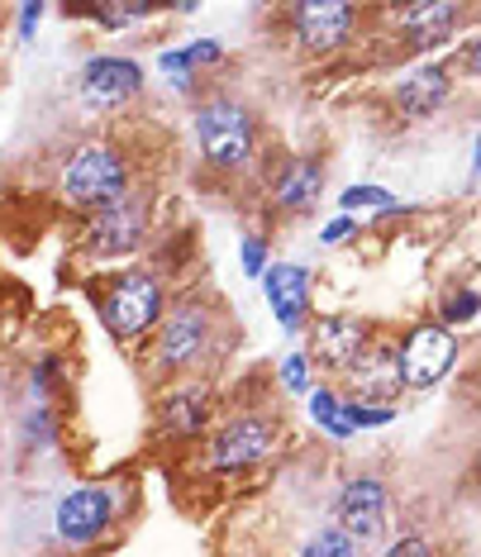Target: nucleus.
Segmentation results:
<instances>
[{
  "label": "nucleus",
  "instance_id": "f257e3e1",
  "mask_svg": "<svg viewBox=\"0 0 481 557\" xmlns=\"http://www.w3.org/2000/svg\"><path fill=\"white\" fill-rule=\"evenodd\" d=\"M214 348H220V306H210L206 296H186L172 310H162L148 367L158 376H182L210 362Z\"/></svg>",
  "mask_w": 481,
  "mask_h": 557
},
{
  "label": "nucleus",
  "instance_id": "f03ea898",
  "mask_svg": "<svg viewBox=\"0 0 481 557\" xmlns=\"http://www.w3.org/2000/svg\"><path fill=\"white\" fill-rule=\"evenodd\" d=\"M192 129H196L200 158L214 172H238L258 158V115H252L244 100H230V96L200 100L192 115Z\"/></svg>",
  "mask_w": 481,
  "mask_h": 557
},
{
  "label": "nucleus",
  "instance_id": "7ed1b4c3",
  "mask_svg": "<svg viewBox=\"0 0 481 557\" xmlns=\"http://www.w3.org/2000/svg\"><path fill=\"white\" fill-rule=\"evenodd\" d=\"M96 310H100V324L110 329V338L138 344V338H148L158 329L168 296H162V282L153 272H120L115 282L100 290Z\"/></svg>",
  "mask_w": 481,
  "mask_h": 557
},
{
  "label": "nucleus",
  "instance_id": "20e7f679",
  "mask_svg": "<svg viewBox=\"0 0 481 557\" xmlns=\"http://www.w3.org/2000/svg\"><path fill=\"white\" fill-rule=\"evenodd\" d=\"M130 162L115 144H82L77 153L67 158L62 168V196L72 206L100 210V206H115L120 196H130Z\"/></svg>",
  "mask_w": 481,
  "mask_h": 557
},
{
  "label": "nucleus",
  "instance_id": "39448f33",
  "mask_svg": "<svg viewBox=\"0 0 481 557\" xmlns=\"http://www.w3.org/2000/svg\"><path fill=\"white\" fill-rule=\"evenodd\" d=\"M272 438H276V424L268 420V414L238 410V414H230V420L210 434L206 467H210V472H220V476L248 472V467H258L272 453Z\"/></svg>",
  "mask_w": 481,
  "mask_h": 557
},
{
  "label": "nucleus",
  "instance_id": "423d86ee",
  "mask_svg": "<svg viewBox=\"0 0 481 557\" xmlns=\"http://www.w3.org/2000/svg\"><path fill=\"white\" fill-rule=\"evenodd\" d=\"M458 334L453 329H443L439 320H424L415 324L410 334L396 344V367H400V386L410 391H429L439 386L443 376L453 372V362H458Z\"/></svg>",
  "mask_w": 481,
  "mask_h": 557
},
{
  "label": "nucleus",
  "instance_id": "0eeeda50",
  "mask_svg": "<svg viewBox=\"0 0 481 557\" xmlns=\"http://www.w3.org/2000/svg\"><path fill=\"white\" fill-rule=\"evenodd\" d=\"M148 210H153L148 191H130L115 206H100L91 214V224H86V252H96V258H124V252H134L148 234Z\"/></svg>",
  "mask_w": 481,
  "mask_h": 557
},
{
  "label": "nucleus",
  "instance_id": "6e6552de",
  "mask_svg": "<svg viewBox=\"0 0 481 557\" xmlns=\"http://www.w3.org/2000/svg\"><path fill=\"white\" fill-rule=\"evenodd\" d=\"M462 15H467V5H458V0H415V5L386 10L391 39L400 44V53H424V48L448 44Z\"/></svg>",
  "mask_w": 481,
  "mask_h": 557
},
{
  "label": "nucleus",
  "instance_id": "1a4fd4ad",
  "mask_svg": "<svg viewBox=\"0 0 481 557\" xmlns=\"http://www.w3.org/2000/svg\"><path fill=\"white\" fill-rule=\"evenodd\" d=\"M115 510H120V496L110 486H77L58 500L53 510V534L67 543V548H86L115 524Z\"/></svg>",
  "mask_w": 481,
  "mask_h": 557
},
{
  "label": "nucleus",
  "instance_id": "9d476101",
  "mask_svg": "<svg viewBox=\"0 0 481 557\" xmlns=\"http://www.w3.org/2000/svg\"><path fill=\"white\" fill-rule=\"evenodd\" d=\"M386 510H391V500H386L382 476H348L344 491H338V505H334L338 529H344L353 543L382 539L386 534Z\"/></svg>",
  "mask_w": 481,
  "mask_h": 557
},
{
  "label": "nucleus",
  "instance_id": "9b49d317",
  "mask_svg": "<svg viewBox=\"0 0 481 557\" xmlns=\"http://www.w3.org/2000/svg\"><path fill=\"white\" fill-rule=\"evenodd\" d=\"M291 29H296V44L306 48V53L314 58H324V53H338L348 39H353V29H358V20H362V10L358 5H291Z\"/></svg>",
  "mask_w": 481,
  "mask_h": 557
},
{
  "label": "nucleus",
  "instance_id": "f8f14e48",
  "mask_svg": "<svg viewBox=\"0 0 481 557\" xmlns=\"http://www.w3.org/2000/svg\"><path fill=\"white\" fill-rule=\"evenodd\" d=\"M77 91H82L86 106H96V110L124 106V100H134L138 91H144V67H138L134 58H120V53L86 58Z\"/></svg>",
  "mask_w": 481,
  "mask_h": 557
},
{
  "label": "nucleus",
  "instance_id": "ddd939ff",
  "mask_svg": "<svg viewBox=\"0 0 481 557\" xmlns=\"http://www.w3.org/2000/svg\"><path fill=\"white\" fill-rule=\"evenodd\" d=\"M372 344V329H367L362 314H324L320 324H314V338H310V352L306 362H320L324 372H338L344 376L353 358Z\"/></svg>",
  "mask_w": 481,
  "mask_h": 557
},
{
  "label": "nucleus",
  "instance_id": "4468645a",
  "mask_svg": "<svg viewBox=\"0 0 481 557\" xmlns=\"http://www.w3.org/2000/svg\"><path fill=\"white\" fill-rule=\"evenodd\" d=\"M344 382L353 386V400L362 405H391L400 396V367H396V344H367L358 358H353V367L344 372Z\"/></svg>",
  "mask_w": 481,
  "mask_h": 557
},
{
  "label": "nucleus",
  "instance_id": "2eb2a0df",
  "mask_svg": "<svg viewBox=\"0 0 481 557\" xmlns=\"http://www.w3.org/2000/svg\"><path fill=\"white\" fill-rule=\"evenodd\" d=\"M214 424V386L210 382H182L158 400V429L168 438H196Z\"/></svg>",
  "mask_w": 481,
  "mask_h": 557
},
{
  "label": "nucleus",
  "instance_id": "dca6fc26",
  "mask_svg": "<svg viewBox=\"0 0 481 557\" xmlns=\"http://www.w3.org/2000/svg\"><path fill=\"white\" fill-rule=\"evenodd\" d=\"M262 290H268L276 324H282L286 334H296L310 314V272L300 268V262H276V268L262 272Z\"/></svg>",
  "mask_w": 481,
  "mask_h": 557
},
{
  "label": "nucleus",
  "instance_id": "f3484780",
  "mask_svg": "<svg viewBox=\"0 0 481 557\" xmlns=\"http://www.w3.org/2000/svg\"><path fill=\"white\" fill-rule=\"evenodd\" d=\"M448 96H453L448 62H424V67L405 72V82L396 86V110L405 120H429V115H439Z\"/></svg>",
  "mask_w": 481,
  "mask_h": 557
},
{
  "label": "nucleus",
  "instance_id": "a211bd4d",
  "mask_svg": "<svg viewBox=\"0 0 481 557\" xmlns=\"http://www.w3.org/2000/svg\"><path fill=\"white\" fill-rule=\"evenodd\" d=\"M272 200H276V210H286V214H306L314 200H320L324 191V162L314 158V153H300V158H286L282 162V172L272 176Z\"/></svg>",
  "mask_w": 481,
  "mask_h": 557
},
{
  "label": "nucleus",
  "instance_id": "6ab92c4d",
  "mask_svg": "<svg viewBox=\"0 0 481 557\" xmlns=\"http://www.w3.org/2000/svg\"><path fill=\"white\" fill-rule=\"evenodd\" d=\"M67 15L91 20V24H100V29H115L120 34V29H130V24L153 15V5H72Z\"/></svg>",
  "mask_w": 481,
  "mask_h": 557
},
{
  "label": "nucleus",
  "instance_id": "aec40b11",
  "mask_svg": "<svg viewBox=\"0 0 481 557\" xmlns=\"http://www.w3.org/2000/svg\"><path fill=\"white\" fill-rule=\"evenodd\" d=\"M296 557H362V548L338 524H324V529H314V534L300 543Z\"/></svg>",
  "mask_w": 481,
  "mask_h": 557
},
{
  "label": "nucleus",
  "instance_id": "412c9836",
  "mask_svg": "<svg viewBox=\"0 0 481 557\" xmlns=\"http://www.w3.org/2000/svg\"><path fill=\"white\" fill-rule=\"evenodd\" d=\"M477 314H481L477 286H462V290H453V296L439 300V324H443V329H462V324H472Z\"/></svg>",
  "mask_w": 481,
  "mask_h": 557
},
{
  "label": "nucleus",
  "instance_id": "4be33fe9",
  "mask_svg": "<svg viewBox=\"0 0 481 557\" xmlns=\"http://www.w3.org/2000/svg\"><path fill=\"white\" fill-rule=\"evenodd\" d=\"M338 414H344L348 429H382V424L396 420V410H391V405H362V400H344V405H338Z\"/></svg>",
  "mask_w": 481,
  "mask_h": 557
},
{
  "label": "nucleus",
  "instance_id": "5701e85b",
  "mask_svg": "<svg viewBox=\"0 0 481 557\" xmlns=\"http://www.w3.org/2000/svg\"><path fill=\"white\" fill-rule=\"evenodd\" d=\"M338 405H344V400H338L329 386H324V391H310V410H314V420H320V424H324L334 438H348L353 429L344 424V414H338Z\"/></svg>",
  "mask_w": 481,
  "mask_h": 557
},
{
  "label": "nucleus",
  "instance_id": "b1692460",
  "mask_svg": "<svg viewBox=\"0 0 481 557\" xmlns=\"http://www.w3.org/2000/svg\"><path fill=\"white\" fill-rule=\"evenodd\" d=\"M344 210H358V206H372V210H396V196L382 191V186H348L344 196Z\"/></svg>",
  "mask_w": 481,
  "mask_h": 557
},
{
  "label": "nucleus",
  "instance_id": "393cba45",
  "mask_svg": "<svg viewBox=\"0 0 481 557\" xmlns=\"http://www.w3.org/2000/svg\"><path fill=\"white\" fill-rule=\"evenodd\" d=\"M158 72H168L172 86H182V91H192V62H186L182 48H168V53L158 58Z\"/></svg>",
  "mask_w": 481,
  "mask_h": 557
},
{
  "label": "nucleus",
  "instance_id": "a878e982",
  "mask_svg": "<svg viewBox=\"0 0 481 557\" xmlns=\"http://www.w3.org/2000/svg\"><path fill=\"white\" fill-rule=\"evenodd\" d=\"M282 382L296 391V396H300V391H310V362H306V352H291V358L282 362Z\"/></svg>",
  "mask_w": 481,
  "mask_h": 557
},
{
  "label": "nucleus",
  "instance_id": "bb28decb",
  "mask_svg": "<svg viewBox=\"0 0 481 557\" xmlns=\"http://www.w3.org/2000/svg\"><path fill=\"white\" fill-rule=\"evenodd\" d=\"M382 557H434V543H429L424 534H400Z\"/></svg>",
  "mask_w": 481,
  "mask_h": 557
},
{
  "label": "nucleus",
  "instance_id": "cd10ccee",
  "mask_svg": "<svg viewBox=\"0 0 481 557\" xmlns=\"http://www.w3.org/2000/svg\"><path fill=\"white\" fill-rule=\"evenodd\" d=\"M182 53H186V62H192V72H196V67H214V62L224 58V48L214 39H196V44H186Z\"/></svg>",
  "mask_w": 481,
  "mask_h": 557
},
{
  "label": "nucleus",
  "instance_id": "c85d7f7f",
  "mask_svg": "<svg viewBox=\"0 0 481 557\" xmlns=\"http://www.w3.org/2000/svg\"><path fill=\"white\" fill-rule=\"evenodd\" d=\"M244 272H248V276H262V272H268V238H258V234L244 238Z\"/></svg>",
  "mask_w": 481,
  "mask_h": 557
},
{
  "label": "nucleus",
  "instance_id": "c756f323",
  "mask_svg": "<svg viewBox=\"0 0 481 557\" xmlns=\"http://www.w3.org/2000/svg\"><path fill=\"white\" fill-rule=\"evenodd\" d=\"M477 62H481V39H467L458 62H448V72L453 77H477Z\"/></svg>",
  "mask_w": 481,
  "mask_h": 557
},
{
  "label": "nucleus",
  "instance_id": "7c9ffc66",
  "mask_svg": "<svg viewBox=\"0 0 481 557\" xmlns=\"http://www.w3.org/2000/svg\"><path fill=\"white\" fill-rule=\"evenodd\" d=\"M353 230H358V220H353V214H338L334 224H324V230H320V244H324V248H329V244H344Z\"/></svg>",
  "mask_w": 481,
  "mask_h": 557
},
{
  "label": "nucleus",
  "instance_id": "2f4dec72",
  "mask_svg": "<svg viewBox=\"0 0 481 557\" xmlns=\"http://www.w3.org/2000/svg\"><path fill=\"white\" fill-rule=\"evenodd\" d=\"M39 20H44V5H39V0H29V5L20 10V39H34V29H39Z\"/></svg>",
  "mask_w": 481,
  "mask_h": 557
}]
</instances>
